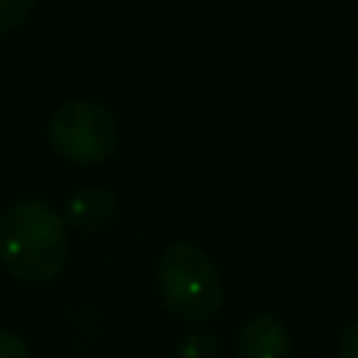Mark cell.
I'll list each match as a JSON object with an SVG mask.
<instances>
[{
	"label": "cell",
	"instance_id": "obj_1",
	"mask_svg": "<svg viewBox=\"0 0 358 358\" xmlns=\"http://www.w3.org/2000/svg\"><path fill=\"white\" fill-rule=\"evenodd\" d=\"M69 255L66 220L38 198H22L0 214V264L22 283H50Z\"/></svg>",
	"mask_w": 358,
	"mask_h": 358
},
{
	"label": "cell",
	"instance_id": "obj_2",
	"mask_svg": "<svg viewBox=\"0 0 358 358\" xmlns=\"http://www.w3.org/2000/svg\"><path fill=\"white\" fill-rule=\"evenodd\" d=\"M155 286L164 308L185 324H208L223 308V277L208 252L195 242H173L161 252Z\"/></svg>",
	"mask_w": 358,
	"mask_h": 358
},
{
	"label": "cell",
	"instance_id": "obj_3",
	"mask_svg": "<svg viewBox=\"0 0 358 358\" xmlns=\"http://www.w3.org/2000/svg\"><path fill=\"white\" fill-rule=\"evenodd\" d=\"M50 148L76 167H94L117 155L120 123L104 104L94 101H66L48 123Z\"/></svg>",
	"mask_w": 358,
	"mask_h": 358
},
{
	"label": "cell",
	"instance_id": "obj_4",
	"mask_svg": "<svg viewBox=\"0 0 358 358\" xmlns=\"http://www.w3.org/2000/svg\"><path fill=\"white\" fill-rule=\"evenodd\" d=\"M292 336L277 315H252L236 334V358H289Z\"/></svg>",
	"mask_w": 358,
	"mask_h": 358
},
{
	"label": "cell",
	"instance_id": "obj_5",
	"mask_svg": "<svg viewBox=\"0 0 358 358\" xmlns=\"http://www.w3.org/2000/svg\"><path fill=\"white\" fill-rule=\"evenodd\" d=\"M117 195L104 185H82L79 192H73L63 208V220L66 227H73L76 233L98 236L104 229L113 227L117 220Z\"/></svg>",
	"mask_w": 358,
	"mask_h": 358
},
{
	"label": "cell",
	"instance_id": "obj_6",
	"mask_svg": "<svg viewBox=\"0 0 358 358\" xmlns=\"http://www.w3.org/2000/svg\"><path fill=\"white\" fill-rule=\"evenodd\" d=\"M173 358H223V343L214 330H192L176 343Z\"/></svg>",
	"mask_w": 358,
	"mask_h": 358
},
{
	"label": "cell",
	"instance_id": "obj_7",
	"mask_svg": "<svg viewBox=\"0 0 358 358\" xmlns=\"http://www.w3.org/2000/svg\"><path fill=\"white\" fill-rule=\"evenodd\" d=\"M38 0H0V35L16 31L22 22H29Z\"/></svg>",
	"mask_w": 358,
	"mask_h": 358
},
{
	"label": "cell",
	"instance_id": "obj_8",
	"mask_svg": "<svg viewBox=\"0 0 358 358\" xmlns=\"http://www.w3.org/2000/svg\"><path fill=\"white\" fill-rule=\"evenodd\" d=\"M336 358H358V317L346 321L336 334Z\"/></svg>",
	"mask_w": 358,
	"mask_h": 358
},
{
	"label": "cell",
	"instance_id": "obj_9",
	"mask_svg": "<svg viewBox=\"0 0 358 358\" xmlns=\"http://www.w3.org/2000/svg\"><path fill=\"white\" fill-rule=\"evenodd\" d=\"M0 358H31V349L13 330H0Z\"/></svg>",
	"mask_w": 358,
	"mask_h": 358
},
{
	"label": "cell",
	"instance_id": "obj_10",
	"mask_svg": "<svg viewBox=\"0 0 358 358\" xmlns=\"http://www.w3.org/2000/svg\"><path fill=\"white\" fill-rule=\"evenodd\" d=\"M355 92H358V69H355Z\"/></svg>",
	"mask_w": 358,
	"mask_h": 358
}]
</instances>
